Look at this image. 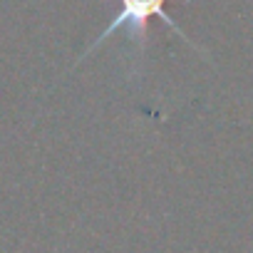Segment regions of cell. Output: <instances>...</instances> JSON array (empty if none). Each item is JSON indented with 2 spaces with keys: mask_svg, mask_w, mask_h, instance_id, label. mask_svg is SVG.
<instances>
[{
  "mask_svg": "<svg viewBox=\"0 0 253 253\" xmlns=\"http://www.w3.org/2000/svg\"><path fill=\"white\" fill-rule=\"evenodd\" d=\"M164 3L167 0H119V10H117V15L112 18V23L99 33V38L84 50V55L75 62V67L82 62V60H87L94 50H99V45H104L114 33H119V30H126V35H129V40L132 42H137V45H144V40H147V30H149V20L152 18H159V20H164L184 42H189L194 50H199L189 38H186V33L167 15V10H164Z\"/></svg>",
  "mask_w": 253,
  "mask_h": 253,
  "instance_id": "obj_1",
  "label": "cell"
}]
</instances>
